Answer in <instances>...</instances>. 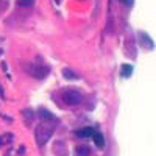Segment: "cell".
Here are the masks:
<instances>
[{"label": "cell", "instance_id": "7a4b0ae2", "mask_svg": "<svg viewBox=\"0 0 156 156\" xmlns=\"http://www.w3.org/2000/svg\"><path fill=\"white\" fill-rule=\"evenodd\" d=\"M23 69L33 78H37V80H44V78L50 73V67L42 64V62H25Z\"/></svg>", "mask_w": 156, "mask_h": 156}, {"label": "cell", "instance_id": "9c48e42d", "mask_svg": "<svg viewBox=\"0 0 156 156\" xmlns=\"http://www.w3.org/2000/svg\"><path fill=\"white\" fill-rule=\"evenodd\" d=\"M62 76L66 78V80H78L80 78V75H76L73 70H70V69H62Z\"/></svg>", "mask_w": 156, "mask_h": 156}, {"label": "cell", "instance_id": "52a82bcc", "mask_svg": "<svg viewBox=\"0 0 156 156\" xmlns=\"http://www.w3.org/2000/svg\"><path fill=\"white\" fill-rule=\"evenodd\" d=\"M92 139H94L95 145H97L98 148H103V147H105V137H103V134H101V133L95 131V133H94V136H92Z\"/></svg>", "mask_w": 156, "mask_h": 156}, {"label": "cell", "instance_id": "8fae6325", "mask_svg": "<svg viewBox=\"0 0 156 156\" xmlns=\"http://www.w3.org/2000/svg\"><path fill=\"white\" fill-rule=\"evenodd\" d=\"M23 119L27 120V125H28V126H31V122H33V119H34V112L30 111V109H25V111H23Z\"/></svg>", "mask_w": 156, "mask_h": 156}, {"label": "cell", "instance_id": "6da1fadb", "mask_svg": "<svg viewBox=\"0 0 156 156\" xmlns=\"http://www.w3.org/2000/svg\"><path fill=\"white\" fill-rule=\"evenodd\" d=\"M55 129H56V125L55 122H50V120H42L41 123H39L34 129V140H36V144L39 147H42L47 144V140L53 136L55 133Z\"/></svg>", "mask_w": 156, "mask_h": 156}, {"label": "cell", "instance_id": "5b68a950", "mask_svg": "<svg viewBox=\"0 0 156 156\" xmlns=\"http://www.w3.org/2000/svg\"><path fill=\"white\" fill-rule=\"evenodd\" d=\"M139 42L142 44V47L144 48H147V50H151L153 48V41L150 39V36L147 34V33H139Z\"/></svg>", "mask_w": 156, "mask_h": 156}, {"label": "cell", "instance_id": "4fadbf2b", "mask_svg": "<svg viewBox=\"0 0 156 156\" xmlns=\"http://www.w3.org/2000/svg\"><path fill=\"white\" fill-rule=\"evenodd\" d=\"M20 6H33V2H19Z\"/></svg>", "mask_w": 156, "mask_h": 156}, {"label": "cell", "instance_id": "7c38bea8", "mask_svg": "<svg viewBox=\"0 0 156 156\" xmlns=\"http://www.w3.org/2000/svg\"><path fill=\"white\" fill-rule=\"evenodd\" d=\"M12 139H14V136L12 134H5V136H0V147H3L6 144H9V142H12Z\"/></svg>", "mask_w": 156, "mask_h": 156}, {"label": "cell", "instance_id": "30bf717a", "mask_svg": "<svg viewBox=\"0 0 156 156\" xmlns=\"http://www.w3.org/2000/svg\"><path fill=\"white\" fill-rule=\"evenodd\" d=\"M90 154V148L87 145H81L75 148V156H89Z\"/></svg>", "mask_w": 156, "mask_h": 156}, {"label": "cell", "instance_id": "277c9868", "mask_svg": "<svg viewBox=\"0 0 156 156\" xmlns=\"http://www.w3.org/2000/svg\"><path fill=\"white\" fill-rule=\"evenodd\" d=\"M94 133H95V129H94V128L84 126V128L76 129V131H75V136H76V137H80V139H87V137H92Z\"/></svg>", "mask_w": 156, "mask_h": 156}, {"label": "cell", "instance_id": "ba28073f", "mask_svg": "<svg viewBox=\"0 0 156 156\" xmlns=\"http://www.w3.org/2000/svg\"><path fill=\"white\" fill-rule=\"evenodd\" d=\"M133 70H134V69H133L131 64H123L120 73H122V76H123V78H129V76L133 75Z\"/></svg>", "mask_w": 156, "mask_h": 156}, {"label": "cell", "instance_id": "8992f818", "mask_svg": "<svg viewBox=\"0 0 156 156\" xmlns=\"http://www.w3.org/2000/svg\"><path fill=\"white\" fill-rule=\"evenodd\" d=\"M37 115H39V117H42L44 120L56 122V117L51 114V111H48V109H45V108H39V109H37Z\"/></svg>", "mask_w": 156, "mask_h": 156}, {"label": "cell", "instance_id": "3957f363", "mask_svg": "<svg viewBox=\"0 0 156 156\" xmlns=\"http://www.w3.org/2000/svg\"><path fill=\"white\" fill-rule=\"evenodd\" d=\"M62 100L66 101L67 105L75 106V105H80V103L83 101V94L76 89H67V90L62 92Z\"/></svg>", "mask_w": 156, "mask_h": 156}]
</instances>
